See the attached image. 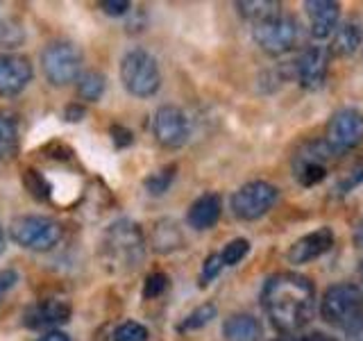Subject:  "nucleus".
<instances>
[{"mask_svg":"<svg viewBox=\"0 0 363 341\" xmlns=\"http://www.w3.org/2000/svg\"><path fill=\"white\" fill-rule=\"evenodd\" d=\"M261 307L279 335H295L309 325L315 312V287L311 278L295 271L270 276L261 289Z\"/></svg>","mask_w":363,"mask_h":341,"instance_id":"nucleus-1","label":"nucleus"},{"mask_svg":"<svg viewBox=\"0 0 363 341\" xmlns=\"http://www.w3.org/2000/svg\"><path fill=\"white\" fill-rule=\"evenodd\" d=\"M102 261L113 273H128L141 266L145 259V237L141 225L132 219H118L113 221L100 244Z\"/></svg>","mask_w":363,"mask_h":341,"instance_id":"nucleus-2","label":"nucleus"},{"mask_svg":"<svg viewBox=\"0 0 363 341\" xmlns=\"http://www.w3.org/2000/svg\"><path fill=\"white\" fill-rule=\"evenodd\" d=\"M320 316L327 325L350 332L363 321V289L354 282H338L327 287L320 298Z\"/></svg>","mask_w":363,"mask_h":341,"instance_id":"nucleus-3","label":"nucleus"},{"mask_svg":"<svg viewBox=\"0 0 363 341\" xmlns=\"http://www.w3.org/2000/svg\"><path fill=\"white\" fill-rule=\"evenodd\" d=\"M121 82L134 98H150L162 87V71L155 57L143 48H132L121 60Z\"/></svg>","mask_w":363,"mask_h":341,"instance_id":"nucleus-4","label":"nucleus"},{"mask_svg":"<svg viewBox=\"0 0 363 341\" xmlns=\"http://www.w3.org/2000/svg\"><path fill=\"white\" fill-rule=\"evenodd\" d=\"M11 242L34 253H48L62 239V225L50 216H18L9 223Z\"/></svg>","mask_w":363,"mask_h":341,"instance_id":"nucleus-5","label":"nucleus"},{"mask_svg":"<svg viewBox=\"0 0 363 341\" xmlns=\"http://www.w3.org/2000/svg\"><path fill=\"white\" fill-rule=\"evenodd\" d=\"M41 68L52 87L77 82L82 75V50L73 41H52L41 53Z\"/></svg>","mask_w":363,"mask_h":341,"instance_id":"nucleus-6","label":"nucleus"},{"mask_svg":"<svg viewBox=\"0 0 363 341\" xmlns=\"http://www.w3.org/2000/svg\"><path fill=\"white\" fill-rule=\"evenodd\" d=\"M279 198V189L266 180L245 182L232 193V214L238 221H257L266 216Z\"/></svg>","mask_w":363,"mask_h":341,"instance_id":"nucleus-7","label":"nucleus"},{"mask_svg":"<svg viewBox=\"0 0 363 341\" xmlns=\"http://www.w3.org/2000/svg\"><path fill=\"white\" fill-rule=\"evenodd\" d=\"M252 39L266 55L279 57L295 48L300 41V26L298 21L289 14H279L264 23L252 26Z\"/></svg>","mask_w":363,"mask_h":341,"instance_id":"nucleus-8","label":"nucleus"},{"mask_svg":"<svg viewBox=\"0 0 363 341\" xmlns=\"http://www.w3.org/2000/svg\"><path fill=\"white\" fill-rule=\"evenodd\" d=\"M338 153L332 151L325 139L309 141L300 148V153L293 159V175L302 187H315L327 178L329 173V162Z\"/></svg>","mask_w":363,"mask_h":341,"instance_id":"nucleus-9","label":"nucleus"},{"mask_svg":"<svg viewBox=\"0 0 363 341\" xmlns=\"http://www.w3.org/2000/svg\"><path fill=\"white\" fill-rule=\"evenodd\" d=\"M325 141L338 155L359 148L363 144V112L357 107H343L334 112L327 123Z\"/></svg>","mask_w":363,"mask_h":341,"instance_id":"nucleus-10","label":"nucleus"},{"mask_svg":"<svg viewBox=\"0 0 363 341\" xmlns=\"http://www.w3.org/2000/svg\"><path fill=\"white\" fill-rule=\"evenodd\" d=\"M152 134L159 146L175 151L189 141L191 125L186 114L175 105H162L152 117Z\"/></svg>","mask_w":363,"mask_h":341,"instance_id":"nucleus-11","label":"nucleus"},{"mask_svg":"<svg viewBox=\"0 0 363 341\" xmlns=\"http://www.w3.org/2000/svg\"><path fill=\"white\" fill-rule=\"evenodd\" d=\"M329 48L327 45H309L293 64L295 77L302 89L318 91L327 80L329 73Z\"/></svg>","mask_w":363,"mask_h":341,"instance_id":"nucleus-12","label":"nucleus"},{"mask_svg":"<svg viewBox=\"0 0 363 341\" xmlns=\"http://www.w3.org/2000/svg\"><path fill=\"white\" fill-rule=\"evenodd\" d=\"M34 71L26 55L0 53V96H18L30 85Z\"/></svg>","mask_w":363,"mask_h":341,"instance_id":"nucleus-13","label":"nucleus"},{"mask_svg":"<svg viewBox=\"0 0 363 341\" xmlns=\"http://www.w3.org/2000/svg\"><path fill=\"white\" fill-rule=\"evenodd\" d=\"M334 246V232L332 227H318V230L309 232L300 237L298 242H295L291 248H289V261L291 264H309V261L323 257L325 253H329Z\"/></svg>","mask_w":363,"mask_h":341,"instance_id":"nucleus-14","label":"nucleus"},{"mask_svg":"<svg viewBox=\"0 0 363 341\" xmlns=\"http://www.w3.org/2000/svg\"><path fill=\"white\" fill-rule=\"evenodd\" d=\"M73 307L68 301H43L28 307V312L23 314V323H26L30 330H41V328H57L71 321Z\"/></svg>","mask_w":363,"mask_h":341,"instance_id":"nucleus-15","label":"nucleus"},{"mask_svg":"<svg viewBox=\"0 0 363 341\" xmlns=\"http://www.w3.org/2000/svg\"><path fill=\"white\" fill-rule=\"evenodd\" d=\"M306 16H309V34L313 39L332 37L338 28L340 5L334 0H306L304 3Z\"/></svg>","mask_w":363,"mask_h":341,"instance_id":"nucleus-16","label":"nucleus"},{"mask_svg":"<svg viewBox=\"0 0 363 341\" xmlns=\"http://www.w3.org/2000/svg\"><path fill=\"white\" fill-rule=\"evenodd\" d=\"M220 214H223V198L216 191H207L191 202V207L186 212V223L193 230L204 232L211 230L220 221Z\"/></svg>","mask_w":363,"mask_h":341,"instance_id":"nucleus-17","label":"nucleus"},{"mask_svg":"<svg viewBox=\"0 0 363 341\" xmlns=\"http://www.w3.org/2000/svg\"><path fill=\"white\" fill-rule=\"evenodd\" d=\"M223 337L225 341H261L264 328L257 316L247 312H236L223 323Z\"/></svg>","mask_w":363,"mask_h":341,"instance_id":"nucleus-18","label":"nucleus"},{"mask_svg":"<svg viewBox=\"0 0 363 341\" xmlns=\"http://www.w3.org/2000/svg\"><path fill=\"white\" fill-rule=\"evenodd\" d=\"M361 41H363L361 21H357V18L343 21L334 32V41H332V45H329V55L347 57L359 48Z\"/></svg>","mask_w":363,"mask_h":341,"instance_id":"nucleus-19","label":"nucleus"},{"mask_svg":"<svg viewBox=\"0 0 363 341\" xmlns=\"http://www.w3.org/2000/svg\"><path fill=\"white\" fill-rule=\"evenodd\" d=\"M236 9H238V14L247 18L252 26L284 14L279 0H238Z\"/></svg>","mask_w":363,"mask_h":341,"instance_id":"nucleus-20","label":"nucleus"},{"mask_svg":"<svg viewBox=\"0 0 363 341\" xmlns=\"http://www.w3.org/2000/svg\"><path fill=\"white\" fill-rule=\"evenodd\" d=\"M18 151V125L16 119L0 112V164L9 162Z\"/></svg>","mask_w":363,"mask_h":341,"instance_id":"nucleus-21","label":"nucleus"},{"mask_svg":"<svg viewBox=\"0 0 363 341\" xmlns=\"http://www.w3.org/2000/svg\"><path fill=\"white\" fill-rule=\"evenodd\" d=\"M152 244H155L157 253H170V250L179 248V244H182V232H179L177 223H173V221H159L155 225Z\"/></svg>","mask_w":363,"mask_h":341,"instance_id":"nucleus-22","label":"nucleus"},{"mask_svg":"<svg viewBox=\"0 0 363 341\" xmlns=\"http://www.w3.org/2000/svg\"><path fill=\"white\" fill-rule=\"evenodd\" d=\"M216 314H218V307H216L213 303H204L182 318L179 325H177V332L184 335V332H196V330H202L204 325H209L213 321Z\"/></svg>","mask_w":363,"mask_h":341,"instance_id":"nucleus-23","label":"nucleus"},{"mask_svg":"<svg viewBox=\"0 0 363 341\" xmlns=\"http://www.w3.org/2000/svg\"><path fill=\"white\" fill-rule=\"evenodd\" d=\"M105 87H107V80L98 71H86L77 77V96L86 102L100 100L102 94H105Z\"/></svg>","mask_w":363,"mask_h":341,"instance_id":"nucleus-24","label":"nucleus"},{"mask_svg":"<svg viewBox=\"0 0 363 341\" xmlns=\"http://www.w3.org/2000/svg\"><path fill=\"white\" fill-rule=\"evenodd\" d=\"M175 175H177V166L168 164V166L159 168V170H155V173L147 175L143 180V187H145L147 193H150V196H164V193L170 189V185H173Z\"/></svg>","mask_w":363,"mask_h":341,"instance_id":"nucleus-25","label":"nucleus"},{"mask_svg":"<svg viewBox=\"0 0 363 341\" xmlns=\"http://www.w3.org/2000/svg\"><path fill=\"white\" fill-rule=\"evenodd\" d=\"M363 182V157H359L354 164H352L343 175L338 178V182H336V187H334V191L336 193H350L354 187H359Z\"/></svg>","mask_w":363,"mask_h":341,"instance_id":"nucleus-26","label":"nucleus"},{"mask_svg":"<svg viewBox=\"0 0 363 341\" xmlns=\"http://www.w3.org/2000/svg\"><path fill=\"white\" fill-rule=\"evenodd\" d=\"M150 332L139 321H125L113 330V341H147Z\"/></svg>","mask_w":363,"mask_h":341,"instance_id":"nucleus-27","label":"nucleus"},{"mask_svg":"<svg viewBox=\"0 0 363 341\" xmlns=\"http://www.w3.org/2000/svg\"><path fill=\"white\" fill-rule=\"evenodd\" d=\"M23 182H26L28 191H30L37 200H48V198H50L52 187L48 185V180H45V178L39 173V170H34V168L26 170V175H23Z\"/></svg>","mask_w":363,"mask_h":341,"instance_id":"nucleus-28","label":"nucleus"},{"mask_svg":"<svg viewBox=\"0 0 363 341\" xmlns=\"http://www.w3.org/2000/svg\"><path fill=\"white\" fill-rule=\"evenodd\" d=\"M250 253V242L247 239H232L230 244H225V248L220 250V257H223V264L225 266H236L238 261H243V257Z\"/></svg>","mask_w":363,"mask_h":341,"instance_id":"nucleus-29","label":"nucleus"},{"mask_svg":"<svg viewBox=\"0 0 363 341\" xmlns=\"http://www.w3.org/2000/svg\"><path fill=\"white\" fill-rule=\"evenodd\" d=\"M168 276L166 273H162V271H155V273H150V276L145 278V282H143V298L145 301H150V298H159L166 289H168Z\"/></svg>","mask_w":363,"mask_h":341,"instance_id":"nucleus-30","label":"nucleus"},{"mask_svg":"<svg viewBox=\"0 0 363 341\" xmlns=\"http://www.w3.org/2000/svg\"><path fill=\"white\" fill-rule=\"evenodd\" d=\"M223 269H225V264H223L220 253H211L207 259H204V264H202V271H200V287H207V284H211L216 278L220 276Z\"/></svg>","mask_w":363,"mask_h":341,"instance_id":"nucleus-31","label":"nucleus"},{"mask_svg":"<svg viewBox=\"0 0 363 341\" xmlns=\"http://www.w3.org/2000/svg\"><path fill=\"white\" fill-rule=\"evenodd\" d=\"M100 9L105 11L107 16H125V14H130L132 3H128V0H102Z\"/></svg>","mask_w":363,"mask_h":341,"instance_id":"nucleus-32","label":"nucleus"},{"mask_svg":"<svg viewBox=\"0 0 363 341\" xmlns=\"http://www.w3.org/2000/svg\"><path fill=\"white\" fill-rule=\"evenodd\" d=\"M109 132H111V141H113V146H116V148H128L134 141L132 130H128L125 125H111Z\"/></svg>","mask_w":363,"mask_h":341,"instance_id":"nucleus-33","label":"nucleus"},{"mask_svg":"<svg viewBox=\"0 0 363 341\" xmlns=\"http://www.w3.org/2000/svg\"><path fill=\"white\" fill-rule=\"evenodd\" d=\"M18 282V273L14 269H5V271H0V298L14 287V284Z\"/></svg>","mask_w":363,"mask_h":341,"instance_id":"nucleus-34","label":"nucleus"},{"mask_svg":"<svg viewBox=\"0 0 363 341\" xmlns=\"http://www.w3.org/2000/svg\"><path fill=\"white\" fill-rule=\"evenodd\" d=\"M86 117V107L82 105V102H71V105L66 107L64 112V119L68 123H77V121H82Z\"/></svg>","mask_w":363,"mask_h":341,"instance_id":"nucleus-35","label":"nucleus"},{"mask_svg":"<svg viewBox=\"0 0 363 341\" xmlns=\"http://www.w3.org/2000/svg\"><path fill=\"white\" fill-rule=\"evenodd\" d=\"M277 341H338L332 335H325V332H311V335H302V337H291V335H284Z\"/></svg>","mask_w":363,"mask_h":341,"instance_id":"nucleus-36","label":"nucleus"},{"mask_svg":"<svg viewBox=\"0 0 363 341\" xmlns=\"http://www.w3.org/2000/svg\"><path fill=\"white\" fill-rule=\"evenodd\" d=\"M37 341H71V337H68L66 332H62V330H50V332L41 335Z\"/></svg>","mask_w":363,"mask_h":341,"instance_id":"nucleus-37","label":"nucleus"},{"mask_svg":"<svg viewBox=\"0 0 363 341\" xmlns=\"http://www.w3.org/2000/svg\"><path fill=\"white\" fill-rule=\"evenodd\" d=\"M345 335H347V341H363V321L352 328L350 332H345Z\"/></svg>","mask_w":363,"mask_h":341,"instance_id":"nucleus-38","label":"nucleus"},{"mask_svg":"<svg viewBox=\"0 0 363 341\" xmlns=\"http://www.w3.org/2000/svg\"><path fill=\"white\" fill-rule=\"evenodd\" d=\"M354 246L363 250V216H361V221H359L357 230H354Z\"/></svg>","mask_w":363,"mask_h":341,"instance_id":"nucleus-39","label":"nucleus"},{"mask_svg":"<svg viewBox=\"0 0 363 341\" xmlns=\"http://www.w3.org/2000/svg\"><path fill=\"white\" fill-rule=\"evenodd\" d=\"M5 230H3V225H0V255H3L5 253Z\"/></svg>","mask_w":363,"mask_h":341,"instance_id":"nucleus-40","label":"nucleus"},{"mask_svg":"<svg viewBox=\"0 0 363 341\" xmlns=\"http://www.w3.org/2000/svg\"><path fill=\"white\" fill-rule=\"evenodd\" d=\"M361 276H363V261H361Z\"/></svg>","mask_w":363,"mask_h":341,"instance_id":"nucleus-41","label":"nucleus"}]
</instances>
